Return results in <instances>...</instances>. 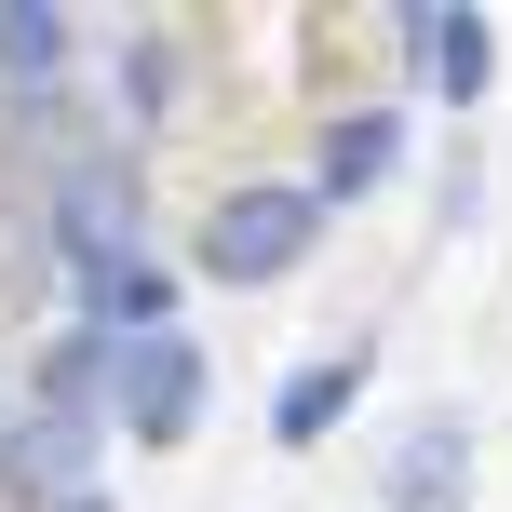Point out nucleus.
Masks as SVG:
<instances>
[{
    "label": "nucleus",
    "mask_w": 512,
    "mask_h": 512,
    "mask_svg": "<svg viewBox=\"0 0 512 512\" xmlns=\"http://www.w3.org/2000/svg\"><path fill=\"white\" fill-rule=\"evenodd\" d=\"M351 405H364V351H324V364H297V378L270 391V445H324Z\"/></svg>",
    "instance_id": "9"
},
{
    "label": "nucleus",
    "mask_w": 512,
    "mask_h": 512,
    "mask_svg": "<svg viewBox=\"0 0 512 512\" xmlns=\"http://www.w3.org/2000/svg\"><path fill=\"white\" fill-rule=\"evenodd\" d=\"M418 81H432L445 108H486V95H499V27L472 14V0H432V41H418Z\"/></svg>",
    "instance_id": "6"
},
{
    "label": "nucleus",
    "mask_w": 512,
    "mask_h": 512,
    "mask_svg": "<svg viewBox=\"0 0 512 512\" xmlns=\"http://www.w3.org/2000/svg\"><path fill=\"white\" fill-rule=\"evenodd\" d=\"M459 486H472V432L459 418H418L391 445V512H459Z\"/></svg>",
    "instance_id": "8"
},
{
    "label": "nucleus",
    "mask_w": 512,
    "mask_h": 512,
    "mask_svg": "<svg viewBox=\"0 0 512 512\" xmlns=\"http://www.w3.org/2000/svg\"><path fill=\"white\" fill-rule=\"evenodd\" d=\"M54 512H108V486H81V499H54Z\"/></svg>",
    "instance_id": "12"
},
{
    "label": "nucleus",
    "mask_w": 512,
    "mask_h": 512,
    "mask_svg": "<svg viewBox=\"0 0 512 512\" xmlns=\"http://www.w3.org/2000/svg\"><path fill=\"white\" fill-rule=\"evenodd\" d=\"M391 162H405V108H337V122H324V162H310V203H324V216L364 203Z\"/></svg>",
    "instance_id": "5"
},
{
    "label": "nucleus",
    "mask_w": 512,
    "mask_h": 512,
    "mask_svg": "<svg viewBox=\"0 0 512 512\" xmlns=\"http://www.w3.org/2000/svg\"><path fill=\"white\" fill-rule=\"evenodd\" d=\"M203 391H216V364H203V337H122V378H108V418H122V445H162L176 459L189 432H203Z\"/></svg>",
    "instance_id": "2"
},
{
    "label": "nucleus",
    "mask_w": 512,
    "mask_h": 512,
    "mask_svg": "<svg viewBox=\"0 0 512 512\" xmlns=\"http://www.w3.org/2000/svg\"><path fill=\"white\" fill-rule=\"evenodd\" d=\"M95 486V418H0V499L14 512H54V499H81Z\"/></svg>",
    "instance_id": "4"
},
{
    "label": "nucleus",
    "mask_w": 512,
    "mask_h": 512,
    "mask_svg": "<svg viewBox=\"0 0 512 512\" xmlns=\"http://www.w3.org/2000/svg\"><path fill=\"white\" fill-rule=\"evenodd\" d=\"M310 243H324V203H310V176H297V189H283V176H256V189H230V203L189 230V270H203V283H283Z\"/></svg>",
    "instance_id": "1"
},
{
    "label": "nucleus",
    "mask_w": 512,
    "mask_h": 512,
    "mask_svg": "<svg viewBox=\"0 0 512 512\" xmlns=\"http://www.w3.org/2000/svg\"><path fill=\"white\" fill-rule=\"evenodd\" d=\"M122 108H135V135L176 108V41H122Z\"/></svg>",
    "instance_id": "11"
},
{
    "label": "nucleus",
    "mask_w": 512,
    "mask_h": 512,
    "mask_svg": "<svg viewBox=\"0 0 512 512\" xmlns=\"http://www.w3.org/2000/svg\"><path fill=\"white\" fill-rule=\"evenodd\" d=\"M0 81L14 95H54L68 81V14L54 0H0Z\"/></svg>",
    "instance_id": "10"
},
{
    "label": "nucleus",
    "mask_w": 512,
    "mask_h": 512,
    "mask_svg": "<svg viewBox=\"0 0 512 512\" xmlns=\"http://www.w3.org/2000/svg\"><path fill=\"white\" fill-rule=\"evenodd\" d=\"M54 256H68V297H95V283H122L135 256H149L122 162H68V176H54Z\"/></svg>",
    "instance_id": "3"
},
{
    "label": "nucleus",
    "mask_w": 512,
    "mask_h": 512,
    "mask_svg": "<svg viewBox=\"0 0 512 512\" xmlns=\"http://www.w3.org/2000/svg\"><path fill=\"white\" fill-rule=\"evenodd\" d=\"M108 378H122V337L68 310V337H41V418H95Z\"/></svg>",
    "instance_id": "7"
}]
</instances>
